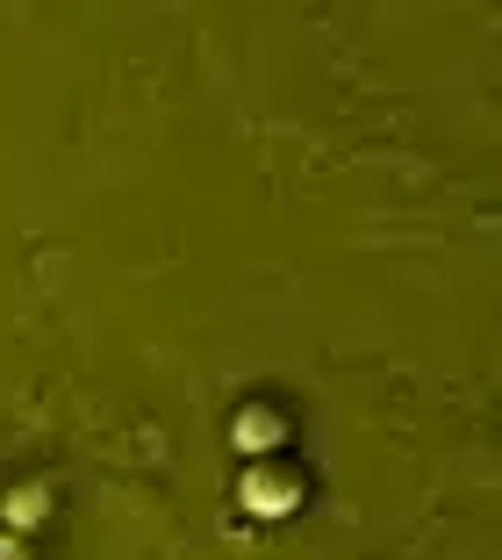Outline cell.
<instances>
[{"label": "cell", "instance_id": "obj_3", "mask_svg": "<svg viewBox=\"0 0 502 560\" xmlns=\"http://www.w3.org/2000/svg\"><path fill=\"white\" fill-rule=\"evenodd\" d=\"M0 517H8V532L30 539V525H44V517H50V489H44V481H15L8 503H0Z\"/></svg>", "mask_w": 502, "mask_h": 560}, {"label": "cell", "instance_id": "obj_1", "mask_svg": "<svg viewBox=\"0 0 502 560\" xmlns=\"http://www.w3.org/2000/svg\"><path fill=\"white\" fill-rule=\"evenodd\" d=\"M316 495V467H308V453H294V445H280V453H252V460L237 467V511L244 517H294Z\"/></svg>", "mask_w": 502, "mask_h": 560}, {"label": "cell", "instance_id": "obj_2", "mask_svg": "<svg viewBox=\"0 0 502 560\" xmlns=\"http://www.w3.org/2000/svg\"><path fill=\"white\" fill-rule=\"evenodd\" d=\"M230 445H237L244 460L252 453H280V445H294V410L273 396H244L237 410H230Z\"/></svg>", "mask_w": 502, "mask_h": 560}, {"label": "cell", "instance_id": "obj_4", "mask_svg": "<svg viewBox=\"0 0 502 560\" xmlns=\"http://www.w3.org/2000/svg\"><path fill=\"white\" fill-rule=\"evenodd\" d=\"M0 560H36V546L22 532H0Z\"/></svg>", "mask_w": 502, "mask_h": 560}]
</instances>
